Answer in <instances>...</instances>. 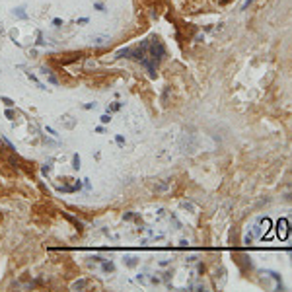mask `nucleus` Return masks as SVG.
<instances>
[{
  "instance_id": "13",
  "label": "nucleus",
  "mask_w": 292,
  "mask_h": 292,
  "mask_svg": "<svg viewBox=\"0 0 292 292\" xmlns=\"http://www.w3.org/2000/svg\"><path fill=\"white\" fill-rule=\"evenodd\" d=\"M92 107H96V103H86L84 105V109H92Z\"/></svg>"
},
{
  "instance_id": "12",
  "label": "nucleus",
  "mask_w": 292,
  "mask_h": 292,
  "mask_svg": "<svg viewBox=\"0 0 292 292\" xmlns=\"http://www.w3.org/2000/svg\"><path fill=\"white\" fill-rule=\"evenodd\" d=\"M88 22H90L88 18H80V20H78V23H88Z\"/></svg>"
},
{
  "instance_id": "6",
  "label": "nucleus",
  "mask_w": 292,
  "mask_h": 292,
  "mask_svg": "<svg viewBox=\"0 0 292 292\" xmlns=\"http://www.w3.org/2000/svg\"><path fill=\"white\" fill-rule=\"evenodd\" d=\"M0 100H2V101H4V103H6V105H8V107H12V105H14V101H12V100H10V97H0Z\"/></svg>"
},
{
  "instance_id": "8",
  "label": "nucleus",
  "mask_w": 292,
  "mask_h": 292,
  "mask_svg": "<svg viewBox=\"0 0 292 292\" xmlns=\"http://www.w3.org/2000/svg\"><path fill=\"white\" fill-rule=\"evenodd\" d=\"M10 37L14 39V43H16V39H18V29H12L10 31Z\"/></svg>"
},
{
  "instance_id": "5",
  "label": "nucleus",
  "mask_w": 292,
  "mask_h": 292,
  "mask_svg": "<svg viewBox=\"0 0 292 292\" xmlns=\"http://www.w3.org/2000/svg\"><path fill=\"white\" fill-rule=\"evenodd\" d=\"M94 8H96L97 12H105V6H103L101 2H96V4H94Z\"/></svg>"
},
{
  "instance_id": "7",
  "label": "nucleus",
  "mask_w": 292,
  "mask_h": 292,
  "mask_svg": "<svg viewBox=\"0 0 292 292\" xmlns=\"http://www.w3.org/2000/svg\"><path fill=\"white\" fill-rule=\"evenodd\" d=\"M100 119H101V123H103V125H105V123H109V121H111V117H109L107 113H105V115H101Z\"/></svg>"
},
{
  "instance_id": "1",
  "label": "nucleus",
  "mask_w": 292,
  "mask_h": 292,
  "mask_svg": "<svg viewBox=\"0 0 292 292\" xmlns=\"http://www.w3.org/2000/svg\"><path fill=\"white\" fill-rule=\"evenodd\" d=\"M92 43L94 45H105V43H109V37L107 35H94Z\"/></svg>"
},
{
  "instance_id": "14",
  "label": "nucleus",
  "mask_w": 292,
  "mask_h": 292,
  "mask_svg": "<svg viewBox=\"0 0 292 292\" xmlns=\"http://www.w3.org/2000/svg\"><path fill=\"white\" fill-rule=\"evenodd\" d=\"M4 33H6V29L2 27V22H0V35H4Z\"/></svg>"
},
{
  "instance_id": "9",
  "label": "nucleus",
  "mask_w": 292,
  "mask_h": 292,
  "mask_svg": "<svg viewBox=\"0 0 292 292\" xmlns=\"http://www.w3.org/2000/svg\"><path fill=\"white\" fill-rule=\"evenodd\" d=\"M103 271H113V265L111 263H103Z\"/></svg>"
},
{
  "instance_id": "15",
  "label": "nucleus",
  "mask_w": 292,
  "mask_h": 292,
  "mask_svg": "<svg viewBox=\"0 0 292 292\" xmlns=\"http://www.w3.org/2000/svg\"><path fill=\"white\" fill-rule=\"evenodd\" d=\"M0 142H2V138H0Z\"/></svg>"
},
{
  "instance_id": "11",
  "label": "nucleus",
  "mask_w": 292,
  "mask_h": 292,
  "mask_svg": "<svg viewBox=\"0 0 292 292\" xmlns=\"http://www.w3.org/2000/svg\"><path fill=\"white\" fill-rule=\"evenodd\" d=\"M6 117H8V119H12V117H14V111L8 109V111H6Z\"/></svg>"
},
{
  "instance_id": "2",
  "label": "nucleus",
  "mask_w": 292,
  "mask_h": 292,
  "mask_svg": "<svg viewBox=\"0 0 292 292\" xmlns=\"http://www.w3.org/2000/svg\"><path fill=\"white\" fill-rule=\"evenodd\" d=\"M12 14H14L16 18H20V20H27V14L23 12V6H18V8H14V10H12Z\"/></svg>"
},
{
  "instance_id": "4",
  "label": "nucleus",
  "mask_w": 292,
  "mask_h": 292,
  "mask_svg": "<svg viewBox=\"0 0 292 292\" xmlns=\"http://www.w3.org/2000/svg\"><path fill=\"white\" fill-rule=\"evenodd\" d=\"M72 164H74V170H78V168H80V156H78V154H74V158H72Z\"/></svg>"
},
{
  "instance_id": "3",
  "label": "nucleus",
  "mask_w": 292,
  "mask_h": 292,
  "mask_svg": "<svg viewBox=\"0 0 292 292\" xmlns=\"http://www.w3.org/2000/svg\"><path fill=\"white\" fill-rule=\"evenodd\" d=\"M86 286H88V281H86V278H80V281L72 282V290H82V288H86Z\"/></svg>"
},
{
  "instance_id": "10",
  "label": "nucleus",
  "mask_w": 292,
  "mask_h": 292,
  "mask_svg": "<svg viewBox=\"0 0 292 292\" xmlns=\"http://www.w3.org/2000/svg\"><path fill=\"white\" fill-rule=\"evenodd\" d=\"M53 23H55V26H60V23H63V20H59V18H55V20H53Z\"/></svg>"
}]
</instances>
